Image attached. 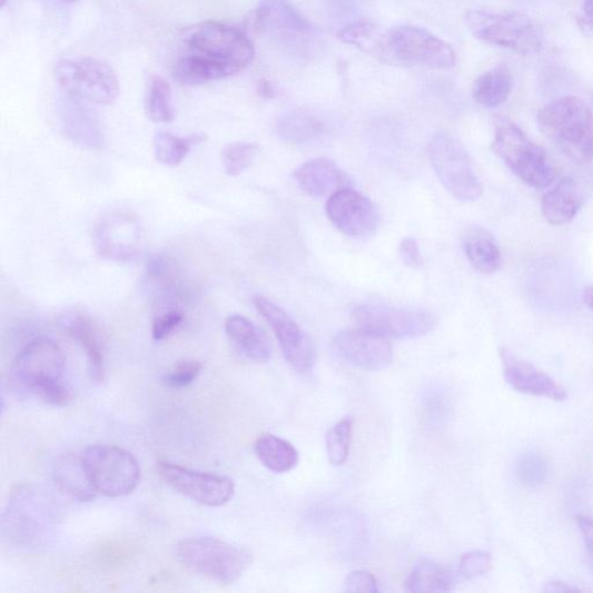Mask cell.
<instances>
[{
	"mask_svg": "<svg viewBox=\"0 0 593 593\" xmlns=\"http://www.w3.org/2000/svg\"><path fill=\"white\" fill-rule=\"evenodd\" d=\"M584 204L579 182L573 178L560 181L542 199V214L547 223L562 226L573 221Z\"/></svg>",
	"mask_w": 593,
	"mask_h": 593,
	"instance_id": "obj_22",
	"label": "cell"
},
{
	"mask_svg": "<svg viewBox=\"0 0 593 593\" xmlns=\"http://www.w3.org/2000/svg\"><path fill=\"white\" fill-rule=\"evenodd\" d=\"M147 117L155 123H169L176 119L171 85L160 77H151L146 96Z\"/></svg>",
	"mask_w": 593,
	"mask_h": 593,
	"instance_id": "obj_33",
	"label": "cell"
},
{
	"mask_svg": "<svg viewBox=\"0 0 593 593\" xmlns=\"http://www.w3.org/2000/svg\"><path fill=\"white\" fill-rule=\"evenodd\" d=\"M235 75L237 72L231 67L199 53L185 56L172 69L174 79L185 87H199Z\"/></svg>",
	"mask_w": 593,
	"mask_h": 593,
	"instance_id": "obj_26",
	"label": "cell"
},
{
	"mask_svg": "<svg viewBox=\"0 0 593 593\" xmlns=\"http://www.w3.org/2000/svg\"><path fill=\"white\" fill-rule=\"evenodd\" d=\"M300 189L310 197L330 196L338 189L347 187V176L329 158H316L299 166L295 174Z\"/></svg>",
	"mask_w": 593,
	"mask_h": 593,
	"instance_id": "obj_21",
	"label": "cell"
},
{
	"mask_svg": "<svg viewBox=\"0 0 593 593\" xmlns=\"http://www.w3.org/2000/svg\"><path fill=\"white\" fill-rule=\"evenodd\" d=\"M354 421L346 417L337 422L326 435L328 461L334 466H343L349 458Z\"/></svg>",
	"mask_w": 593,
	"mask_h": 593,
	"instance_id": "obj_35",
	"label": "cell"
},
{
	"mask_svg": "<svg viewBox=\"0 0 593 593\" xmlns=\"http://www.w3.org/2000/svg\"><path fill=\"white\" fill-rule=\"evenodd\" d=\"M254 306L274 330L281 353L291 368L307 374L315 368L317 349L313 338L287 314V310L264 296L253 298Z\"/></svg>",
	"mask_w": 593,
	"mask_h": 593,
	"instance_id": "obj_13",
	"label": "cell"
},
{
	"mask_svg": "<svg viewBox=\"0 0 593 593\" xmlns=\"http://www.w3.org/2000/svg\"><path fill=\"white\" fill-rule=\"evenodd\" d=\"M344 590L346 592H368L377 593V579L368 571H355L347 575L344 582Z\"/></svg>",
	"mask_w": 593,
	"mask_h": 593,
	"instance_id": "obj_41",
	"label": "cell"
},
{
	"mask_svg": "<svg viewBox=\"0 0 593 593\" xmlns=\"http://www.w3.org/2000/svg\"><path fill=\"white\" fill-rule=\"evenodd\" d=\"M548 467L546 462L536 455L522 457L518 464V476L526 486L534 487L543 484L547 477Z\"/></svg>",
	"mask_w": 593,
	"mask_h": 593,
	"instance_id": "obj_40",
	"label": "cell"
},
{
	"mask_svg": "<svg viewBox=\"0 0 593 593\" xmlns=\"http://www.w3.org/2000/svg\"><path fill=\"white\" fill-rule=\"evenodd\" d=\"M259 92L266 98H273V96H274V91H273V89L270 87V83H268V82L260 83Z\"/></svg>",
	"mask_w": 593,
	"mask_h": 593,
	"instance_id": "obj_47",
	"label": "cell"
},
{
	"mask_svg": "<svg viewBox=\"0 0 593 593\" xmlns=\"http://www.w3.org/2000/svg\"><path fill=\"white\" fill-rule=\"evenodd\" d=\"M325 210L335 228L353 238L370 237L379 226L380 218L374 202L353 188L345 187L332 194Z\"/></svg>",
	"mask_w": 593,
	"mask_h": 593,
	"instance_id": "obj_16",
	"label": "cell"
},
{
	"mask_svg": "<svg viewBox=\"0 0 593 593\" xmlns=\"http://www.w3.org/2000/svg\"><path fill=\"white\" fill-rule=\"evenodd\" d=\"M49 500L37 491H18L9 501L3 530L18 544H33L42 538L52 523Z\"/></svg>",
	"mask_w": 593,
	"mask_h": 593,
	"instance_id": "obj_15",
	"label": "cell"
},
{
	"mask_svg": "<svg viewBox=\"0 0 593 593\" xmlns=\"http://www.w3.org/2000/svg\"><path fill=\"white\" fill-rule=\"evenodd\" d=\"M205 140L202 135L180 137L171 132L159 131L154 137V155L156 160L168 167L179 166L195 145Z\"/></svg>",
	"mask_w": 593,
	"mask_h": 593,
	"instance_id": "obj_32",
	"label": "cell"
},
{
	"mask_svg": "<svg viewBox=\"0 0 593 593\" xmlns=\"http://www.w3.org/2000/svg\"><path fill=\"white\" fill-rule=\"evenodd\" d=\"M259 461L269 471L284 474L293 471L299 463L297 448L288 441L271 434H264L254 443Z\"/></svg>",
	"mask_w": 593,
	"mask_h": 593,
	"instance_id": "obj_30",
	"label": "cell"
},
{
	"mask_svg": "<svg viewBox=\"0 0 593 593\" xmlns=\"http://www.w3.org/2000/svg\"><path fill=\"white\" fill-rule=\"evenodd\" d=\"M201 372L202 364L199 360H181L164 376L162 382L171 388H184L195 382Z\"/></svg>",
	"mask_w": 593,
	"mask_h": 593,
	"instance_id": "obj_38",
	"label": "cell"
},
{
	"mask_svg": "<svg viewBox=\"0 0 593 593\" xmlns=\"http://www.w3.org/2000/svg\"><path fill=\"white\" fill-rule=\"evenodd\" d=\"M338 357L363 372H382L393 362L388 338L368 329H348L333 340Z\"/></svg>",
	"mask_w": 593,
	"mask_h": 593,
	"instance_id": "obj_18",
	"label": "cell"
},
{
	"mask_svg": "<svg viewBox=\"0 0 593 593\" xmlns=\"http://www.w3.org/2000/svg\"><path fill=\"white\" fill-rule=\"evenodd\" d=\"M464 250L472 267L482 274H494L502 266V253L493 235L473 225L463 239Z\"/></svg>",
	"mask_w": 593,
	"mask_h": 593,
	"instance_id": "obj_27",
	"label": "cell"
},
{
	"mask_svg": "<svg viewBox=\"0 0 593 593\" xmlns=\"http://www.w3.org/2000/svg\"><path fill=\"white\" fill-rule=\"evenodd\" d=\"M434 171L444 188L462 202H474L484 194L473 160L459 140L446 132L436 134L429 145Z\"/></svg>",
	"mask_w": 593,
	"mask_h": 593,
	"instance_id": "obj_7",
	"label": "cell"
},
{
	"mask_svg": "<svg viewBox=\"0 0 593 593\" xmlns=\"http://www.w3.org/2000/svg\"><path fill=\"white\" fill-rule=\"evenodd\" d=\"M66 2H77V0H66Z\"/></svg>",
	"mask_w": 593,
	"mask_h": 593,
	"instance_id": "obj_49",
	"label": "cell"
},
{
	"mask_svg": "<svg viewBox=\"0 0 593 593\" xmlns=\"http://www.w3.org/2000/svg\"><path fill=\"white\" fill-rule=\"evenodd\" d=\"M185 42L195 53L229 66L237 73L256 56L253 42L239 28L217 21L195 26L186 34Z\"/></svg>",
	"mask_w": 593,
	"mask_h": 593,
	"instance_id": "obj_10",
	"label": "cell"
},
{
	"mask_svg": "<svg viewBox=\"0 0 593 593\" xmlns=\"http://www.w3.org/2000/svg\"><path fill=\"white\" fill-rule=\"evenodd\" d=\"M583 302L591 310H593V286L584 289Z\"/></svg>",
	"mask_w": 593,
	"mask_h": 593,
	"instance_id": "obj_45",
	"label": "cell"
},
{
	"mask_svg": "<svg viewBox=\"0 0 593 593\" xmlns=\"http://www.w3.org/2000/svg\"><path fill=\"white\" fill-rule=\"evenodd\" d=\"M258 30L293 49L306 48L316 30L287 0H263L256 10Z\"/></svg>",
	"mask_w": 593,
	"mask_h": 593,
	"instance_id": "obj_17",
	"label": "cell"
},
{
	"mask_svg": "<svg viewBox=\"0 0 593 593\" xmlns=\"http://www.w3.org/2000/svg\"><path fill=\"white\" fill-rule=\"evenodd\" d=\"M514 77L510 68L500 65L480 76L473 85V98L480 105L494 109L511 97Z\"/></svg>",
	"mask_w": 593,
	"mask_h": 593,
	"instance_id": "obj_28",
	"label": "cell"
},
{
	"mask_svg": "<svg viewBox=\"0 0 593 593\" xmlns=\"http://www.w3.org/2000/svg\"><path fill=\"white\" fill-rule=\"evenodd\" d=\"M52 476L61 492L80 502H91L98 495L82 457L63 456L55 464Z\"/></svg>",
	"mask_w": 593,
	"mask_h": 593,
	"instance_id": "obj_25",
	"label": "cell"
},
{
	"mask_svg": "<svg viewBox=\"0 0 593 593\" xmlns=\"http://www.w3.org/2000/svg\"><path fill=\"white\" fill-rule=\"evenodd\" d=\"M259 148L251 144L237 142L226 147L221 152L225 174L240 176L256 160Z\"/></svg>",
	"mask_w": 593,
	"mask_h": 593,
	"instance_id": "obj_36",
	"label": "cell"
},
{
	"mask_svg": "<svg viewBox=\"0 0 593 593\" xmlns=\"http://www.w3.org/2000/svg\"><path fill=\"white\" fill-rule=\"evenodd\" d=\"M66 328L87 354L92 380L102 383L106 375L105 353L95 322L87 315L76 314L67 318Z\"/></svg>",
	"mask_w": 593,
	"mask_h": 593,
	"instance_id": "obj_24",
	"label": "cell"
},
{
	"mask_svg": "<svg viewBox=\"0 0 593 593\" xmlns=\"http://www.w3.org/2000/svg\"><path fill=\"white\" fill-rule=\"evenodd\" d=\"M376 55L388 65L442 71L451 70L457 63L454 48L414 26H399L385 31Z\"/></svg>",
	"mask_w": 593,
	"mask_h": 593,
	"instance_id": "obj_4",
	"label": "cell"
},
{
	"mask_svg": "<svg viewBox=\"0 0 593 593\" xmlns=\"http://www.w3.org/2000/svg\"><path fill=\"white\" fill-rule=\"evenodd\" d=\"M493 556L486 551H472L461 557V574L468 580L484 576L492 570Z\"/></svg>",
	"mask_w": 593,
	"mask_h": 593,
	"instance_id": "obj_39",
	"label": "cell"
},
{
	"mask_svg": "<svg viewBox=\"0 0 593 593\" xmlns=\"http://www.w3.org/2000/svg\"><path fill=\"white\" fill-rule=\"evenodd\" d=\"M542 132L572 161L593 160V116L580 98L562 97L546 105L536 117Z\"/></svg>",
	"mask_w": 593,
	"mask_h": 593,
	"instance_id": "obj_2",
	"label": "cell"
},
{
	"mask_svg": "<svg viewBox=\"0 0 593 593\" xmlns=\"http://www.w3.org/2000/svg\"><path fill=\"white\" fill-rule=\"evenodd\" d=\"M53 73L66 95L81 101L110 106L120 93L115 70L92 58L62 60L56 65Z\"/></svg>",
	"mask_w": 593,
	"mask_h": 593,
	"instance_id": "obj_8",
	"label": "cell"
},
{
	"mask_svg": "<svg viewBox=\"0 0 593 593\" xmlns=\"http://www.w3.org/2000/svg\"><path fill=\"white\" fill-rule=\"evenodd\" d=\"M405 584L409 592H448L455 587V575L438 561L421 559L415 563Z\"/></svg>",
	"mask_w": 593,
	"mask_h": 593,
	"instance_id": "obj_29",
	"label": "cell"
},
{
	"mask_svg": "<svg viewBox=\"0 0 593 593\" xmlns=\"http://www.w3.org/2000/svg\"><path fill=\"white\" fill-rule=\"evenodd\" d=\"M353 318L364 329L385 337L414 338L429 334L437 324L428 310L386 304H362L354 308Z\"/></svg>",
	"mask_w": 593,
	"mask_h": 593,
	"instance_id": "obj_12",
	"label": "cell"
},
{
	"mask_svg": "<svg viewBox=\"0 0 593 593\" xmlns=\"http://www.w3.org/2000/svg\"><path fill=\"white\" fill-rule=\"evenodd\" d=\"M92 240L98 256L110 261H129L145 243L142 221L132 211L112 209L97 219Z\"/></svg>",
	"mask_w": 593,
	"mask_h": 593,
	"instance_id": "obj_11",
	"label": "cell"
},
{
	"mask_svg": "<svg viewBox=\"0 0 593 593\" xmlns=\"http://www.w3.org/2000/svg\"><path fill=\"white\" fill-rule=\"evenodd\" d=\"M399 256L402 261L413 269H418L423 265L421 250L414 238H405L399 245Z\"/></svg>",
	"mask_w": 593,
	"mask_h": 593,
	"instance_id": "obj_42",
	"label": "cell"
},
{
	"mask_svg": "<svg viewBox=\"0 0 593 593\" xmlns=\"http://www.w3.org/2000/svg\"><path fill=\"white\" fill-rule=\"evenodd\" d=\"M325 130L324 121L304 109L291 110L277 122L278 135L294 145L314 142Z\"/></svg>",
	"mask_w": 593,
	"mask_h": 593,
	"instance_id": "obj_31",
	"label": "cell"
},
{
	"mask_svg": "<svg viewBox=\"0 0 593 593\" xmlns=\"http://www.w3.org/2000/svg\"><path fill=\"white\" fill-rule=\"evenodd\" d=\"M470 32L486 43L530 55L541 51L542 28L520 12L471 11L466 14Z\"/></svg>",
	"mask_w": 593,
	"mask_h": 593,
	"instance_id": "obj_6",
	"label": "cell"
},
{
	"mask_svg": "<svg viewBox=\"0 0 593 593\" xmlns=\"http://www.w3.org/2000/svg\"><path fill=\"white\" fill-rule=\"evenodd\" d=\"M8 0H0V7L6 8Z\"/></svg>",
	"mask_w": 593,
	"mask_h": 593,
	"instance_id": "obj_48",
	"label": "cell"
},
{
	"mask_svg": "<svg viewBox=\"0 0 593 593\" xmlns=\"http://www.w3.org/2000/svg\"><path fill=\"white\" fill-rule=\"evenodd\" d=\"M500 355L504 378L515 391L553 402H564L569 398L566 388L510 349L502 348Z\"/></svg>",
	"mask_w": 593,
	"mask_h": 593,
	"instance_id": "obj_19",
	"label": "cell"
},
{
	"mask_svg": "<svg viewBox=\"0 0 593 593\" xmlns=\"http://www.w3.org/2000/svg\"><path fill=\"white\" fill-rule=\"evenodd\" d=\"M81 102L67 95L60 110L63 132L82 149L100 150L105 145L100 122L93 110Z\"/></svg>",
	"mask_w": 593,
	"mask_h": 593,
	"instance_id": "obj_20",
	"label": "cell"
},
{
	"mask_svg": "<svg viewBox=\"0 0 593 593\" xmlns=\"http://www.w3.org/2000/svg\"><path fill=\"white\" fill-rule=\"evenodd\" d=\"M576 523L582 532L586 554L590 564L593 569V518L586 516H577Z\"/></svg>",
	"mask_w": 593,
	"mask_h": 593,
	"instance_id": "obj_43",
	"label": "cell"
},
{
	"mask_svg": "<svg viewBox=\"0 0 593 593\" xmlns=\"http://www.w3.org/2000/svg\"><path fill=\"white\" fill-rule=\"evenodd\" d=\"M546 591L548 592H573V591H581V589L569 583L551 582L546 585Z\"/></svg>",
	"mask_w": 593,
	"mask_h": 593,
	"instance_id": "obj_44",
	"label": "cell"
},
{
	"mask_svg": "<svg viewBox=\"0 0 593 593\" xmlns=\"http://www.w3.org/2000/svg\"><path fill=\"white\" fill-rule=\"evenodd\" d=\"M157 471L164 482L179 494L207 506H221L235 494L230 477L159 462Z\"/></svg>",
	"mask_w": 593,
	"mask_h": 593,
	"instance_id": "obj_14",
	"label": "cell"
},
{
	"mask_svg": "<svg viewBox=\"0 0 593 593\" xmlns=\"http://www.w3.org/2000/svg\"><path fill=\"white\" fill-rule=\"evenodd\" d=\"M225 332L237 350L254 363H267L271 358V347L265 333L243 316H231L225 320Z\"/></svg>",
	"mask_w": 593,
	"mask_h": 593,
	"instance_id": "obj_23",
	"label": "cell"
},
{
	"mask_svg": "<svg viewBox=\"0 0 593 593\" xmlns=\"http://www.w3.org/2000/svg\"><path fill=\"white\" fill-rule=\"evenodd\" d=\"M177 555L189 571L223 584L237 582L253 562L248 550L206 535L180 542Z\"/></svg>",
	"mask_w": 593,
	"mask_h": 593,
	"instance_id": "obj_5",
	"label": "cell"
},
{
	"mask_svg": "<svg viewBox=\"0 0 593 593\" xmlns=\"http://www.w3.org/2000/svg\"><path fill=\"white\" fill-rule=\"evenodd\" d=\"M185 313L179 306H160L152 322V337L156 342L171 335L184 322Z\"/></svg>",
	"mask_w": 593,
	"mask_h": 593,
	"instance_id": "obj_37",
	"label": "cell"
},
{
	"mask_svg": "<svg viewBox=\"0 0 593 593\" xmlns=\"http://www.w3.org/2000/svg\"><path fill=\"white\" fill-rule=\"evenodd\" d=\"M67 357L49 337H37L16 356L10 369L13 387L22 394L51 405L67 406L71 388L66 379Z\"/></svg>",
	"mask_w": 593,
	"mask_h": 593,
	"instance_id": "obj_1",
	"label": "cell"
},
{
	"mask_svg": "<svg viewBox=\"0 0 593 593\" xmlns=\"http://www.w3.org/2000/svg\"><path fill=\"white\" fill-rule=\"evenodd\" d=\"M584 13L593 22V0H584Z\"/></svg>",
	"mask_w": 593,
	"mask_h": 593,
	"instance_id": "obj_46",
	"label": "cell"
},
{
	"mask_svg": "<svg viewBox=\"0 0 593 593\" xmlns=\"http://www.w3.org/2000/svg\"><path fill=\"white\" fill-rule=\"evenodd\" d=\"M385 31L368 21H356L343 28L337 37L343 42L376 55Z\"/></svg>",
	"mask_w": 593,
	"mask_h": 593,
	"instance_id": "obj_34",
	"label": "cell"
},
{
	"mask_svg": "<svg viewBox=\"0 0 593 593\" xmlns=\"http://www.w3.org/2000/svg\"><path fill=\"white\" fill-rule=\"evenodd\" d=\"M82 462L98 494L122 497L139 484L140 470L136 458L125 448L96 445L85 449Z\"/></svg>",
	"mask_w": 593,
	"mask_h": 593,
	"instance_id": "obj_9",
	"label": "cell"
},
{
	"mask_svg": "<svg viewBox=\"0 0 593 593\" xmlns=\"http://www.w3.org/2000/svg\"><path fill=\"white\" fill-rule=\"evenodd\" d=\"M495 155L526 186L542 190L555 179V169L547 152L511 119L497 117L494 120Z\"/></svg>",
	"mask_w": 593,
	"mask_h": 593,
	"instance_id": "obj_3",
	"label": "cell"
}]
</instances>
